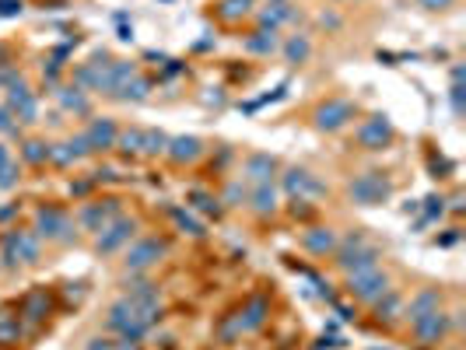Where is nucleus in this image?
Wrapping results in <instances>:
<instances>
[{"mask_svg": "<svg viewBox=\"0 0 466 350\" xmlns=\"http://www.w3.org/2000/svg\"><path fill=\"white\" fill-rule=\"evenodd\" d=\"M337 266L344 270V273H358V270H368V266H379V249L361 235V231H354V235H347L337 249Z\"/></svg>", "mask_w": 466, "mask_h": 350, "instance_id": "obj_1", "label": "nucleus"}, {"mask_svg": "<svg viewBox=\"0 0 466 350\" xmlns=\"http://www.w3.org/2000/svg\"><path fill=\"white\" fill-rule=\"evenodd\" d=\"M347 291H351V298H358V301H365V305H375V301L389 291V273L379 270V266L347 273Z\"/></svg>", "mask_w": 466, "mask_h": 350, "instance_id": "obj_2", "label": "nucleus"}, {"mask_svg": "<svg viewBox=\"0 0 466 350\" xmlns=\"http://www.w3.org/2000/svg\"><path fill=\"white\" fill-rule=\"evenodd\" d=\"M39 238H50V242H74L78 231H74V221L57 210V207H39L36 210V228H32Z\"/></svg>", "mask_w": 466, "mask_h": 350, "instance_id": "obj_3", "label": "nucleus"}, {"mask_svg": "<svg viewBox=\"0 0 466 350\" xmlns=\"http://www.w3.org/2000/svg\"><path fill=\"white\" fill-rule=\"evenodd\" d=\"M109 329H116L119 340H133V343L147 333V326H144V319H140V308H137L130 298H123V301H116V305L109 308Z\"/></svg>", "mask_w": 466, "mask_h": 350, "instance_id": "obj_4", "label": "nucleus"}, {"mask_svg": "<svg viewBox=\"0 0 466 350\" xmlns=\"http://www.w3.org/2000/svg\"><path fill=\"white\" fill-rule=\"evenodd\" d=\"M389 182L379 175V172H365V175H358L354 182H351V200L354 203H361V207H379V203H386L389 200Z\"/></svg>", "mask_w": 466, "mask_h": 350, "instance_id": "obj_5", "label": "nucleus"}, {"mask_svg": "<svg viewBox=\"0 0 466 350\" xmlns=\"http://www.w3.org/2000/svg\"><path fill=\"white\" fill-rule=\"evenodd\" d=\"M133 231H137V221H130V217H116V221H109V224L99 231V238H95V252H99V256L116 252L119 245H126V242L133 238Z\"/></svg>", "mask_w": 466, "mask_h": 350, "instance_id": "obj_6", "label": "nucleus"}, {"mask_svg": "<svg viewBox=\"0 0 466 350\" xmlns=\"http://www.w3.org/2000/svg\"><path fill=\"white\" fill-rule=\"evenodd\" d=\"M165 242L161 238H140V242H133L130 249H126V259H123V266L126 270H133V273H144L147 266H154L161 256H165Z\"/></svg>", "mask_w": 466, "mask_h": 350, "instance_id": "obj_7", "label": "nucleus"}, {"mask_svg": "<svg viewBox=\"0 0 466 350\" xmlns=\"http://www.w3.org/2000/svg\"><path fill=\"white\" fill-rule=\"evenodd\" d=\"M354 119V105L347 102V99H330L326 105H319L316 109V126L319 130H340V126H347Z\"/></svg>", "mask_w": 466, "mask_h": 350, "instance_id": "obj_8", "label": "nucleus"}, {"mask_svg": "<svg viewBox=\"0 0 466 350\" xmlns=\"http://www.w3.org/2000/svg\"><path fill=\"white\" fill-rule=\"evenodd\" d=\"M116 217H119V200H102V203H85L78 214V224L85 231H102Z\"/></svg>", "mask_w": 466, "mask_h": 350, "instance_id": "obj_9", "label": "nucleus"}, {"mask_svg": "<svg viewBox=\"0 0 466 350\" xmlns=\"http://www.w3.org/2000/svg\"><path fill=\"white\" fill-rule=\"evenodd\" d=\"M284 189H288L295 200H312V196H323V193H326V186H323L312 172H305V168H288V172H284Z\"/></svg>", "mask_w": 466, "mask_h": 350, "instance_id": "obj_10", "label": "nucleus"}, {"mask_svg": "<svg viewBox=\"0 0 466 350\" xmlns=\"http://www.w3.org/2000/svg\"><path fill=\"white\" fill-rule=\"evenodd\" d=\"M389 140H393V126H389L386 116H372L358 126V144L368 147V151H382Z\"/></svg>", "mask_w": 466, "mask_h": 350, "instance_id": "obj_11", "label": "nucleus"}, {"mask_svg": "<svg viewBox=\"0 0 466 350\" xmlns=\"http://www.w3.org/2000/svg\"><path fill=\"white\" fill-rule=\"evenodd\" d=\"M8 109H11L22 123H36L39 105H36V99H32V92H29L25 81H15V85H11V92H8Z\"/></svg>", "mask_w": 466, "mask_h": 350, "instance_id": "obj_12", "label": "nucleus"}, {"mask_svg": "<svg viewBox=\"0 0 466 350\" xmlns=\"http://www.w3.org/2000/svg\"><path fill=\"white\" fill-rule=\"evenodd\" d=\"M116 137H119V130L112 119H92V126L85 130L88 151H109V147H116Z\"/></svg>", "mask_w": 466, "mask_h": 350, "instance_id": "obj_13", "label": "nucleus"}, {"mask_svg": "<svg viewBox=\"0 0 466 350\" xmlns=\"http://www.w3.org/2000/svg\"><path fill=\"white\" fill-rule=\"evenodd\" d=\"M410 326H414V336H417L421 343H428V347H431V343H438V340L445 336V326H449V322H445V315H442V308H438V312L421 315V319H417V322H410Z\"/></svg>", "mask_w": 466, "mask_h": 350, "instance_id": "obj_14", "label": "nucleus"}, {"mask_svg": "<svg viewBox=\"0 0 466 350\" xmlns=\"http://www.w3.org/2000/svg\"><path fill=\"white\" fill-rule=\"evenodd\" d=\"M165 154H168L172 161L186 165V161H196V158L203 154V144H200L196 137H168V147H165Z\"/></svg>", "mask_w": 466, "mask_h": 350, "instance_id": "obj_15", "label": "nucleus"}, {"mask_svg": "<svg viewBox=\"0 0 466 350\" xmlns=\"http://www.w3.org/2000/svg\"><path fill=\"white\" fill-rule=\"evenodd\" d=\"M442 308V298H438V291L435 287H424V291H417L414 298H410V305L403 308V315L410 319V322H417L421 315H428V312H438Z\"/></svg>", "mask_w": 466, "mask_h": 350, "instance_id": "obj_16", "label": "nucleus"}, {"mask_svg": "<svg viewBox=\"0 0 466 350\" xmlns=\"http://www.w3.org/2000/svg\"><path fill=\"white\" fill-rule=\"evenodd\" d=\"M302 245H305L312 256H326V252L337 249V231H333V228H309V231L302 235Z\"/></svg>", "mask_w": 466, "mask_h": 350, "instance_id": "obj_17", "label": "nucleus"}, {"mask_svg": "<svg viewBox=\"0 0 466 350\" xmlns=\"http://www.w3.org/2000/svg\"><path fill=\"white\" fill-rule=\"evenodd\" d=\"M274 172H277V161L270 154H249L246 158V175L260 186V182H274Z\"/></svg>", "mask_w": 466, "mask_h": 350, "instance_id": "obj_18", "label": "nucleus"}, {"mask_svg": "<svg viewBox=\"0 0 466 350\" xmlns=\"http://www.w3.org/2000/svg\"><path fill=\"white\" fill-rule=\"evenodd\" d=\"M50 308H53L50 294H46V291H36V294H29V298H25L22 315H25V322H29V326H36V322H43V319L50 315Z\"/></svg>", "mask_w": 466, "mask_h": 350, "instance_id": "obj_19", "label": "nucleus"}, {"mask_svg": "<svg viewBox=\"0 0 466 350\" xmlns=\"http://www.w3.org/2000/svg\"><path fill=\"white\" fill-rule=\"evenodd\" d=\"M295 18V11L288 8V4H277V0H267V8L260 11V25L267 29V32H277V25H284V22H291Z\"/></svg>", "mask_w": 466, "mask_h": 350, "instance_id": "obj_20", "label": "nucleus"}, {"mask_svg": "<svg viewBox=\"0 0 466 350\" xmlns=\"http://www.w3.org/2000/svg\"><path fill=\"white\" fill-rule=\"evenodd\" d=\"M11 238H15V249H18V256H22V263H39V235L36 231H8Z\"/></svg>", "mask_w": 466, "mask_h": 350, "instance_id": "obj_21", "label": "nucleus"}, {"mask_svg": "<svg viewBox=\"0 0 466 350\" xmlns=\"http://www.w3.org/2000/svg\"><path fill=\"white\" fill-rule=\"evenodd\" d=\"M400 315H403V301H400L393 291H386V294L375 301V319H379V322H396Z\"/></svg>", "mask_w": 466, "mask_h": 350, "instance_id": "obj_22", "label": "nucleus"}, {"mask_svg": "<svg viewBox=\"0 0 466 350\" xmlns=\"http://www.w3.org/2000/svg\"><path fill=\"white\" fill-rule=\"evenodd\" d=\"M274 50H277V36H274V32H267V29H260V32H253V36L246 39V53L270 57Z\"/></svg>", "mask_w": 466, "mask_h": 350, "instance_id": "obj_23", "label": "nucleus"}, {"mask_svg": "<svg viewBox=\"0 0 466 350\" xmlns=\"http://www.w3.org/2000/svg\"><path fill=\"white\" fill-rule=\"evenodd\" d=\"M126 298L133 301V305H151V301H158V287L151 284V280H130L126 284Z\"/></svg>", "mask_w": 466, "mask_h": 350, "instance_id": "obj_24", "label": "nucleus"}, {"mask_svg": "<svg viewBox=\"0 0 466 350\" xmlns=\"http://www.w3.org/2000/svg\"><path fill=\"white\" fill-rule=\"evenodd\" d=\"M267 312H270V305H267V298H253L246 308H242V329H256V326H263V319H267Z\"/></svg>", "mask_w": 466, "mask_h": 350, "instance_id": "obj_25", "label": "nucleus"}, {"mask_svg": "<svg viewBox=\"0 0 466 350\" xmlns=\"http://www.w3.org/2000/svg\"><path fill=\"white\" fill-rule=\"evenodd\" d=\"M253 207H256L260 214H274V210H277V193H274L270 182H260V186L253 189Z\"/></svg>", "mask_w": 466, "mask_h": 350, "instance_id": "obj_26", "label": "nucleus"}, {"mask_svg": "<svg viewBox=\"0 0 466 350\" xmlns=\"http://www.w3.org/2000/svg\"><path fill=\"white\" fill-rule=\"evenodd\" d=\"M137 78V64H112L109 67V92L116 95L126 81H133Z\"/></svg>", "mask_w": 466, "mask_h": 350, "instance_id": "obj_27", "label": "nucleus"}, {"mask_svg": "<svg viewBox=\"0 0 466 350\" xmlns=\"http://www.w3.org/2000/svg\"><path fill=\"white\" fill-rule=\"evenodd\" d=\"M249 4H253V0H221V4H217V15H221L224 22H239V18L249 15Z\"/></svg>", "mask_w": 466, "mask_h": 350, "instance_id": "obj_28", "label": "nucleus"}, {"mask_svg": "<svg viewBox=\"0 0 466 350\" xmlns=\"http://www.w3.org/2000/svg\"><path fill=\"white\" fill-rule=\"evenodd\" d=\"M165 147H168V137H165L161 130H144V137H140V154H165Z\"/></svg>", "mask_w": 466, "mask_h": 350, "instance_id": "obj_29", "label": "nucleus"}, {"mask_svg": "<svg viewBox=\"0 0 466 350\" xmlns=\"http://www.w3.org/2000/svg\"><path fill=\"white\" fill-rule=\"evenodd\" d=\"M57 99H60V105L71 109V112H88V99H85L78 88H60Z\"/></svg>", "mask_w": 466, "mask_h": 350, "instance_id": "obj_30", "label": "nucleus"}, {"mask_svg": "<svg viewBox=\"0 0 466 350\" xmlns=\"http://www.w3.org/2000/svg\"><path fill=\"white\" fill-rule=\"evenodd\" d=\"M147 92H151V85H147V81H140V78H133V81H126V85L116 92V99H133V102H144V99H147Z\"/></svg>", "mask_w": 466, "mask_h": 350, "instance_id": "obj_31", "label": "nucleus"}, {"mask_svg": "<svg viewBox=\"0 0 466 350\" xmlns=\"http://www.w3.org/2000/svg\"><path fill=\"white\" fill-rule=\"evenodd\" d=\"M140 137H144V130H123V133L116 137V147H119L123 154H140Z\"/></svg>", "mask_w": 466, "mask_h": 350, "instance_id": "obj_32", "label": "nucleus"}, {"mask_svg": "<svg viewBox=\"0 0 466 350\" xmlns=\"http://www.w3.org/2000/svg\"><path fill=\"white\" fill-rule=\"evenodd\" d=\"M284 53H288L291 64H305V60H309V39H305V36H295V39L284 46Z\"/></svg>", "mask_w": 466, "mask_h": 350, "instance_id": "obj_33", "label": "nucleus"}, {"mask_svg": "<svg viewBox=\"0 0 466 350\" xmlns=\"http://www.w3.org/2000/svg\"><path fill=\"white\" fill-rule=\"evenodd\" d=\"M172 221H175V224H179L186 235H196V238L203 235V224H200V221H196L189 210H172Z\"/></svg>", "mask_w": 466, "mask_h": 350, "instance_id": "obj_34", "label": "nucleus"}, {"mask_svg": "<svg viewBox=\"0 0 466 350\" xmlns=\"http://www.w3.org/2000/svg\"><path fill=\"white\" fill-rule=\"evenodd\" d=\"M25 161H32V165L50 161V144H43V140H25Z\"/></svg>", "mask_w": 466, "mask_h": 350, "instance_id": "obj_35", "label": "nucleus"}, {"mask_svg": "<svg viewBox=\"0 0 466 350\" xmlns=\"http://www.w3.org/2000/svg\"><path fill=\"white\" fill-rule=\"evenodd\" d=\"M22 336V326L8 315V312H0V343H11V340H18Z\"/></svg>", "mask_w": 466, "mask_h": 350, "instance_id": "obj_36", "label": "nucleus"}, {"mask_svg": "<svg viewBox=\"0 0 466 350\" xmlns=\"http://www.w3.org/2000/svg\"><path fill=\"white\" fill-rule=\"evenodd\" d=\"M239 333H242V319H239V315H231L228 322H221V326H217V336H221V343H231V340H235Z\"/></svg>", "mask_w": 466, "mask_h": 350, "instance_id": "obj_37", "label": "nucleus"}, {"mask_svg": "<svg viewBox=\"0 0 466 350\" xmlns=\"http://www.w3.org/2000/svg\"><path fill=\"white\" fill-rule=\"evenodd\" d=\"M189 200H193V207L203 210V214H221V200H214L210 193H193Z\"/></svg>", "mask_w": 466, "mask_h": 350, "instance_id": "obj_38", "label": "nucleus"}, {"mask_svg": "<svg viewBox=\"0 0 466 350\" xmlns=\"http://www.w3.org/2000/svg\"><path fill=\"white\" fill-rule=\"evenodd\" d=\"M50 161H57V165H74L78 154H74L71 144H57V147H50Z\"/></svg>", "mask_w": 466, "mask_h": 350, "instance_id": "obj_39", "label": "nucleus"}, {"mask_svg": "<svg viewBox=\"0 0 466 350\" xmlns=\"http://www.w3.org/2000/svg\"><path fill=\"white\" fill-rule=\"evenodd\" d=\"M0 259H4V266H8V270L22 266V256H18V249H15V238H11V235H4V252H0Z\"/></svg>", "mask_w": 466, "mask_h": 350, "instance_id": "obj_40", "label": "nucleus"}, {"mask_svg": "<svg viewBox=\"0 0 466 350\" xmlns=\"http://www.w3.org/2000/svg\"><path fill=\"white\" fill-rule=\"evenodd\" d=\"M18 182V165L8 161V165H0V189H11Z\"/></svg>", "mask_w": 466, "mask_h": 350, "instance_id": "obj_41", "label": "nucleus"}, {"mask_svg": "<svg viewBox=\"0 0 466 350\" xmlns=\"http://www.w3.org/2000/svg\"><path fill=\"white\" fill-rule=\"evenodd\" d=\"M242 200H246V189H242L239 182H231V186L224 189V203H228V207H242Z\"/></svg>", "mask_w": 466, "mask_h": 350, "instance_id": "obj_42", "label": "nucleus"}, {"mask_svg": "<svg viewBox=\"0 0 466 350\" xmlns=\"http://www.w3.org/2000/svg\"><path fill=\"white\" fill-rule=\"evenodd\" d=\"M0 133H18V123H15V112L8 105H0Z\"/></svg>", "mask_w": 466, "mask_h": 350, "instance_id": "obj_43", "label": "nucleus"}, {"mask_svg": "<svg viewBox=\"0 0 466 350\" xmlns=\"http://www.w3.org/2000/svg\"><path fill=\"white\" fill-rule=\"evenodd\" d=\"M0 15H4V18L22 15V0H0Z\"/></svg>", "mask_w": 466, "mask_h": 350, "instance_id": "obj_44", "label": "nucleus"}, {"mask_svg": "<svg viewBox=\"0 0 466 350\" xmlns=\"http://www.w3.org/2000/svg\"><path fill=\"white\" fill-rule=\"evenodd\" d=\"M424 203H428V214H424V224H428V221H435V217H442V200H435V196H431V200H424Z\"/></svg>", "mask_w": 466, "mask_h": 350, "instance_id": "obj_45", "label": "nucleus"}, {"mask_svg": "<svg viewBox=\"0 0 466 350\" xmlns=\"http://www.w3.org/2000/svg\"><path fill=\"white\" fill-rule=\"evenodd\" d=\"M421 8H428V11H442V8H449L452 0H417Z\"/></svg>", "mask_w": 466, "mask_h": 350, "instance_id": "obj_46", "label": "nucleus"}, {"mask_svg": "<svg viewBox=\"0 0 466 350\" xmlns=\"http://www.w3.org/2000/svg\"><path fill=\"white\" fill-rule=\"evenodd\" d=\"M85 350H112V343H109V340H99V336H95V340H88V347H85Z\"/></svg>", "mask_w": 466, "mask_h": 350, "instance_id": "obj_47", "label": "nucleus"}, {"mask_svg": "<svg viewBox=\"0 0 466 350\" xmlns=\"http://www.w3.org/2000/svg\"><path fill=\"white\" fill-rule=\"evenodd\" d=\"M112 350H140L133 340H119V343H112Z\"/></svg>", "mask_w": 466, "mask_h": 350, "instance_id": "obj_48", "label": "nucleus"}, {"mask_svg": "<svg viewBox=\"0 0 466 350\" xmlns=\"http://www.w3.org/2000/svg\"><path fill=\"white\" fill-rule=\"evenodd\" d=\"M92 189V182H78V186H71V193H78V196H85Z\"/></svg>", "mask_w": 466, "mask_h": 350, "instance_id": "obj_49", "label": "nucleus"}, {"mask_svg": "<svg viewBox=\"0 0 466 350\" xmlns=\"http://www.w3.org/2000/svg\"><path fill=\"white\" fill-rule=\"evenodd\" d=\"M8 161H11V154H8V147H4V144H0V165H8Z\"/></svg>", "mask_w": 466, "mask_h": 350, "instance_id": "obj_50", "label": "nucleus"}, {"mask_svg": "<svg viewBox=\"0 0 466 350\" xmlns=\"http://www.w3.org/2000/svg\"><path fill=\"white\" fill-rule=\"evenodd\" d=\"M11 214H15V207H4V210H0V221H8Z\"/></svg>", "mask_w": 466, "mask_h": 350, "instance_id": "obj_51", "label": "nucleus"}, {"mask_svg": "<svg viewBox=\"0 0 466 350\" xmlns=\"http://www.w3.org/2000/svg\"><path fill=\"white\" fill-rule=\"evenodd\" d=\"M277 4H288V0H277Z\"/></svg>", "mask_w": 466, "mask_h": 350, "instance_id": "obj_52", "label": "nucleus"}]
</instances>
